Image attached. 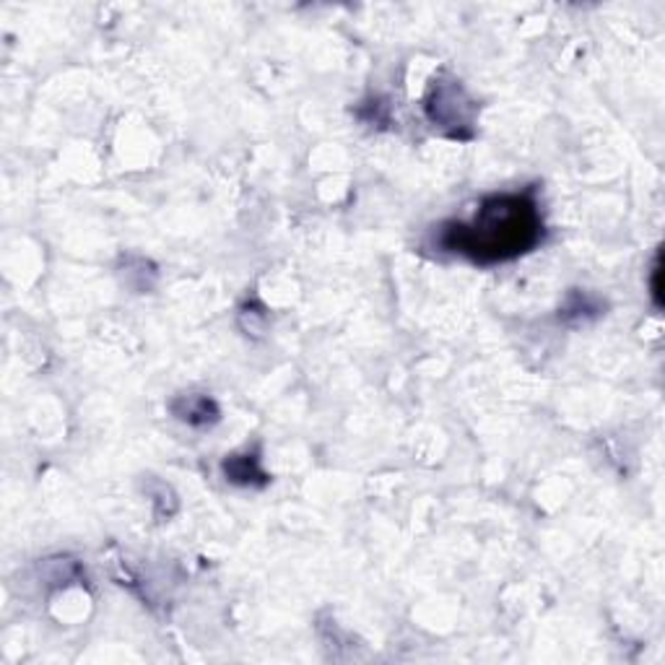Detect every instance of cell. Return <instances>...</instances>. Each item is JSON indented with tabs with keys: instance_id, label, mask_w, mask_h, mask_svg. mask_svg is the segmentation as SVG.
<instances>
[{
	"instance_id": "6da1fadb",
	"label": "cell",
	"mask_w": 665,
	"mask_h": 665,
	"mask_svg": "<svg viewBox=\"0 0 665 665\" xmlns=\"http://www.w3.org/2000/svg\"><path fill=\"white\" fill-rule=\"evenodd\" d=\"M541 240L544 216L533 190L484 198L471 221H447L437 232L439 250L463 255L481 266L515 261L531 253Z\"/></svg>"
},
{
	"instance_id": "7a4b0ae2",
	"label": "cell",
	"mask_w": 665,
	"mask_h": 665,
	"mask_svg": "<svg viewBox=\"0 0 665 665\" xmlns=\"http://www.w3.org/2000/svg\"><path fill=\"white\" fill-rule=\"evenodd\" d=\"M426 114L434 125L450 128V135L463 138L460 128H471L473 122V101L466 97L460 84H437L426 99Z\"/></svg>"
},
{
	"instance_id": "3957f363",
	"label": "cell",
	"mask_w": 665,
	"mask_h": 665,
	"mask_svg": "<svg viewBox=\"0 0 665 665\" xmlns=\"http://www.w3.org/2000/svg\"><path fill=\"white\" fill-rule=\"evenodd\" d=\"M174 416L190 426H208L219 422V406L208 396H180L172 403Z\"/></svg>"
},
{
	"instance_id": "277c9868",
	"label": "cell",
	"mask_w": 665,
	"mask_h": 665,
	"mask_svg": "<svg viewBox=\"0 0 665 665\" xmlns=\"http://www.w3.org/2000/svg\"><path fill=\"white\" fill-rule=\"evenodd\" d=\"M223 473H227V479L232 481V484L240 486H266L268 484V473H263L261 468V458L253 452H244V455H232L229 460H223Z\"/></svg>"
}]
</instances>
